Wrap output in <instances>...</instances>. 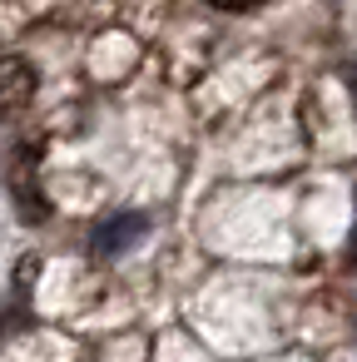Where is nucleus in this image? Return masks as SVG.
I'll return each instance as SVG.
<instances>
[{
  "label": "nucleus",
  "mask_w": 357,
  "mask_h": 362,
  "mask_svg": "<svg viewBox=\"0 0 357 362\" xmlns=\"http://www.w3.org/2000/svg\"><path fill=\"white\" fill-rule=\"evenodd\" d=\"M213 11H228V16H243V11H258L263 0H209Z\"/></svg>",
  "instance_id": "7ed1b4c3"
},
{
  "label": "nucleus",
  "mask_w": 357,
  "mask_h": 362,
  "mask_svg": "<svg viewBox=\"0 0 357 362\" xmlns=\"http://www.w3.org/2000/svg\"><path fill=\"white\" fill-rule=\"evenodd\" d=\"M144 228H149V218H144V214H115L110 223H100V228H95V253H100V258H115V253H124Z\"/></svg>",
  "instance_id": "f03ea898"
},
{
  "label": "nucleus",
  "mask_w": 357,
  "mask_h": 362,
  "mask_svg": "<svg viewBox=\"0 0 357 362\" xmlns=\"http://www.w3.org/2000/svg\"><path fill=\"white\" fill-rule=\"evenodd\" d=\"M35 95V65L25 55H0V119L25 110Z\"/></svg>",
  "instance_id": "f257e3e1"
}]
</instances>
